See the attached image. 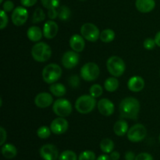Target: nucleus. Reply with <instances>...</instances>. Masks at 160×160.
<instances>
[{"mask_svg":"<svg viewBox=\"0 0 160 160\" xmlns=\"http://www.w3.org/2000/svg\"><path fill=\"white\" fill-rule=\"evenodd\" d=\"M38 0H20V3L24 7H31L37 3Z\"/></svg>","mask_w":160,"mask_h":160,"instance_id":"nucleus-41","label":"nucleus"},{"mask_svg":"<svg viewBox=\"0 0 160 160\" xmlns=\"http://www.w3.org/2000/svg\"><path fill=\"white\" fill-rule=\"evenodd\" d=\"M2 9L6 12H11L14 9V3L10 0H7L2 5Z\"/></svg>","mask_w":160,"mask_h":160,"instance_id":"nucleus-36","label":"nucleus"},{"mask_svg":"<svg viewBox=\"0 0 160 160\" xmlns=\"http://www.w3.org/2000/svg\"><path fill=\"white\" fill-rule=\"evenodd\" d=\"M68 82L72 88H77L80 84V79L77 75H73V76L70 77Z\"/></svg>","mask_w":160,"mask_h":160,"instance_id":"nucleus-38","label":"nucleus"},{"mask_svg":"<svg viewBox=\"0 0 160 160\" xmlns=\"http://www.w3.org/2000/svg\"><path fill=\"white\" fill-rule=\"evenodd\" d=\"M80 56L78 52L75 51H67L62 57V64L65 68L73 69L78 64Z\"/></svg>","mask_w":160,"mask_h":160,"instance_id":"nucleus-11","label":"nucleus"},{"mask_svg":"<svg viewBox=\"0 0 160 160\" xmlns=\"http://www.w3.org/2000/svg\"><path fill=\"white\" fill-rule=\"evenodd\" d=\"M78 160H96V156L94 152L87 150L81 152L78 156Z\"/></svg>","mask_w":160,"mask_h":160,"instance_id":"nucleus-32","label":"nucleus"},{"mask_svg":"<svg viewBox=\"0 0 160 160\" xmlns=\"http://www.w3.org/2000/svg\"><path fill=\"white\" fill-rule=\"evenodd\" d=\"M109 157L112 160H119L120 157V155L118 152L112 151V152L109 153Z\"/></svg>","mask_w":160,"mask_h":160,"instance_id":"nucleus-43","label":"nucleus"},{"mask_svg":"<svg viewBox=\"0 0 160 160\" xmlns=\"http://www.w3.org/2000/svg\"><path fill=\"white\" fill-rule=\"evenodd\" d=\"M119 81L115 77H111L107 78L104 82V88L107 92H114L118 89L119 88Z\"/></svg>","mask_w":160,"mask_h":160,"instance_id":"nucleus-24","label":"nucleus"},{"mask_svg":"<svg viewBox=\"0 0 160 160\" xmlns=\"http://www.w3.org/2000/svg\"><path fill=\"white\" fill-rule=\"evenodd\" d=\"M77 154L71 150H66L62 152L59 156V160H78Z\"/></svg>","mask_w":160,"mask_h":160,"instance_id":"nucleus-30","label":"nucleus"},{"mask_svg":"<svg viewBox=\"0 0 160 160\" xmlns=\"http://www.w3.org/2000/svg\"><path fill=\"white\" fill-rule=\"evenodd\" d=\"M135 160H154L152 156L149 153L147 152H142L136 156Z\"/></svg>","mask_w":160,"mask_h":160,"instance_id":"nucleus-37","label":"nucleus"},{"mask_svg":"<svg viewBox=\"0 0 160 160\" xmlns=\"http://www.w3.org/2000/svg\"><path fill=\"white\" fill-rule=\"evenodd\" d=\"M100 40L104 43H109L115 38V32L112 29H105L100 33Z\"/></svg>","mask_w":160,"mask_h":160,"instance_id":"nucleus-25","label":"nucleus"},{"mask_svg":"<svg viewBox=\"0 0 160 160\" xmlns=\"http://www.w3.org/2000/svg\"><path fill=\"white\" fill-rule=\"evenodd\" d=\"M31 56L37 62H46L52 56L51 47L45 42H38L31 48Z\"/></svg>","mask_w":160,"mask_h":160,"instance_id":"nucleus-2","label":"nucleus"},{"mask_svg":"<svg viewBox=\"0 0 160 160\" xmlns=\"http://www.w3.org/2000/svg\"><path fill=\"white\" fill-rule=\"evenodd\" d=\"M143 45L145 48H146L147 50H152L156 45V41H155V39L148 38H146L144 41Z\"/></svg>","mask_w":160,"mask_h":160,"instance_id":"nucleus-34","label":"nucleus"},{"mask_svg":"<svg viewBox=\"0 0 160 160\" xmlns=\"http://www.w3.org/2000/svg\"><path fill=\"white\" fill-rule=\"evenodd\" d=\"M79 1H82V2H84V1H86V0H79Z\"/></svg>","mask_w":160,"mask_h":160,"instance_id":"nucleus-47","label":"nucleus"},{"mask_svg":"<svg viewBox=\"0 0 160 160\" xmlns=\"http://www.w3.org/2000/svg\"><path fill=\"white\" fill-rule=\"evenodd\" d=\"M45 19V14L42 8H37L34 10L32 17V23H37L42 22Z\"/></svg>","mask_w":160,"mask_h":160,"instance_id":"nucleus-28","label":"nucleus"},{"mask_svg":"<svg viewBox=\"0 0 160 160\" xmlns=\"http://www.w3.org/2000/svg\"><path fill=\"white\" fill-rule=\"evenodd\" d=\"M96 160H112L109 157V156H107V155H101V156H98Z\"/></svg>","mask_w":160,"mask_h":160,"instance_id":"nucleus-45","label":"nucleus"},{"mask_svg":"<svg viewBox=\"0 0 160 160\" xmlns=\"http://www.w3.org/2000/svg\"><path fill=\"white\" fill-rule=\"evenodd\" d=\"M89 92H90V95L92 97H94V98H98V97H100L102 95L103 88L100 84H95L90 88Z\"/></svg>","mask_w":160,"mask_h":160,"instance_id":"nucleus-31","label":"nucleus"},{"mask_svg":"<svg viewBox=\"0 0 160 160\" xmlns=\"http://www.w3.org/2000/svg\"><path fill=\"white\" fill-rule=\"evenodd\" d=\"M53 102L52 95L48 92H41L34 98V104L41 109H45L51 106Z\"/></svg>","mask_w":160,"mask_h":160,"instance_id":"nucleus-15","label":"nucleus"},{"mask_svg":"<svg viewBox=\"0 0 160 160\" xmlns=\"http://www.w3.org/2000/svg\"><path fill=\"white\" fill-rule=\"evenodd\" d=\"M154 39H155V41H156V45L160 47V31H159V32L156 34Z\"/></svg>","mask_w":160,"mask_h":160,"instance_id":"nucleus-44","label":"nucleus"},{"mask_svg":"<svg viewBox=\"0 0 160 160\" xmlns=\"http://www.w3.org/2000/svg\"><path fill=\"white\" fill-rule=\"evenodd\" d=\"M2 154L6 159H11L17 155V148L12 144H4L2 145Z\"/></svg>","mask_w":160,"mask_h":160,"instance_id":"nucleus-22","label":"nucleus"},{"mask_svg":"<svg viewBox=\"0 0 160 160\" xmlns=\"http://www.w3.org/2000/svg\"><path fill=\"white\" fill-rule=\"evenodd\" d=\"M71 12H70V8L67 7V6H61L58 9V17L60 20H67L70 19Z\"/></svg>","mask_w":160,"mask_h":160,"instance_id":"nucleus-27","label":"nucleus"},{"mask_svg":"<svg viewBox=\"0 0 160 160\" xmlns=\"http://www.w3.org/2000/svg\"><path fill=\"white\" fill-rule=\"evenodd\" d=\"M159 142H160V134H159Z\"/></svg>","mask_w":160,"mask_h":160,"instance_id":"nucleus-48","label":"nucleus"},{"mask_svg":"<svg viewBox=\"0 0 160 160\" xmlns=\"http://www.w3.org/2000/svg\"><path fill=\"white\" fill-rule=\"evenodd\" d=\"M135 7L142 13H148L152 12L156 7L155 0H136Z\"/></svg>","mask_w":160,"mask_h":160,"instance_id":"nucleus-17","label":"nucleus"},{"mask_svg":"<svg viewBox=\"0 0 160 160\" xmlns=\"http://www.w3.org/2000/svg\"><path fill=\"white\" fill-rule=\"evenodd\" d=\"M98 110L100 113L105 117H109L114 112L115 106L112 102L108 98H102L97 103Z\"/></svg>","mask_w":160,"mask_h":160,"instance_id":"nucleus-14","label":"nucleus"},{"mask_svg":"<svg viewBox=\"0 0 160 160\" xmlns=\"http://www.w3.org/2000/svg\"><path fill=\"white\" fill-rule=\"evenodd\" d=\"M27 35H28V39L31 42H38L42 39L43 35V31L41 30L39 27L37 26H31L28 28L27 31Z\"/></svg>","mask_w":160,"mask_h":160,"instance_id":"nucleus-20","label":"nucleus"},{"mask_svg":"<svg viewBox=\"0 0 160 160\" xmlns=\"http://www.w3.org/2000/svg\"><path fill=\"white\" fill-rule=\"evenodd\" d=\"M128 87L130 91L133 92H139L145 88V81L140 76H134L129 79Z\"/></svg>","mask_w":160,"mask_h":160,"instance_id":"nucleus-18","label":"nucleus"},{"mask_svg":"<svg viewBox=\"0 0 160 160\" xmlns=\"http://www.w3.org/2000/svg\"><path fill=\"white\" fill-rule=\"evenodd\" d=\"M124 158H125V160H135L136 156L133 152L128 151L125 153Z\"/></svg>","mask_w":160,"mask_h":160,"instance_id":"nucleus-42","label":"nucleus"},{"mask_svg":"<svg viewBox=\"0 0 160 160\" xmlns=\"http://www.w3.org/2000/svg\"><path fill=\"white\" fill-rule=\"evenodd\" d=\"M96 106L95 98L91 95H84L78 97L75 102V108L79 113L88 114L93 111Z\"/></svg>","mask_w":160,"mask_h":160,"instance_id":"nucleus-3","label":"nucleus"},{"mask_svg":"<svg viewBox=\"0 0 160 160\" xmlns=\"http://www.w3.org/2000/svg\"><path fill=\"white\" fill-rule=\"evenodd\" d=\"M48 17L50 20H55L58 17V9L56 8L48 9Z\"/></svg>","mask_w":160,"mask_h":160,"instance_id":"nucleus-40","label":"nucleus"},{"mask_svg":"<svg viewBox=\"0 0 160 160\" xmlns=\"http://www.w3.org/2000/svg\"><path fill=\"white\" fill-rule=\"evenodd\" d=\"M2 2H3V0H0V3H2Z\"/></svg>","mask_w":160,"mask_h":160,"instance_id":"nucleus-46","label":"nucleus"},{"mask_svg":"<svg viewBox=\"0 0 160 160\" xmlns=\"http://www.w3.org/2000/svg\"><path fill=\"white\" fill-rule=\"evenodd\" d=\"M40 156L44 160H56L59 159L57 148L52 144H46L40 148Z\"/></svg>","mask_w":160,"mask_h":160,"instance_id":"nucleus-12","label":"nucleus"},{"mask_svg":"<svg viewBox=\"0 0 160 160\" xmlns=\"http://www.w3.org/2000/svg\"><path fill=\"white\" fill-rule=\"evenodd\" d=\"M147 135V130L144 125L141 123H137L131 127L127 133V136L130 142H140L145 139Z\"/></svg>","mask_w":160,"mask_h":160,"instance_id":"nucleus-9","label":"nucleus"},{"mask_svg":"<svg viewBox=\"0 0 160 160\" xmlns=\"http://www.w3.org/2000/svg\"><path fill=\"white\" fill-rule=\"evenodd\" d=\"M128 124L127 121L123 120H117L113 126V131L116 135L119 137H123L128 133Z\"/></svg>","mask_w":160,"mask_h":160,"instance_id":"nucleus-21","label":"nucleus"},{"mask_svg":"<svg viewBox=\"0 0 160 160\" xmlns=\"http://www.w3.org/2000/svg\"><path fill=\"white\" fill-rule=\"evenodd\" d=\"M69 123L64 117H57L52 121L50 129L55 134H62L68 130Z\"/></svg>","mask_w":160,"mask_h":160,"instance_id":"nucleus-13","label":"nucleus"},{"mask_svg":"<svg viewBox=\"0 0 160 160\" xmlns=\"http://www.w3.org/2000/svg\"><path fill=\"white\" fill-rule=\"evenodd\" d=\"M42 4L45 9H50L59 7V0H41Z\"/></svg>","mask_w":160,"mask_h":160,"instance_id":"nucleus-33","label":"nucleus"},{"mask_svg":"<svg viewBox=\"0 0 160 160\" xmlns=\"http://www.w3.org/2000/svg\"><path fill=\"white\" fill-rule=\"evenodd\" d=\"M0 16H1V23H0V29L3 30L8 24V16L6 12L3 9L0 11Z\"/></svg>","mask_w":160,"mask_h":160,"instance_id":"nucleus-35","label":"nucleus"},{"mask_svg":"<svg viewBox=\"0 0 160 160\" xmlns=\"http://www.w3.org/2000/svg\"><path fill=\"white\" fill-rule=\"evenodd\" d=\"M70 46L73 51L77 52H81L85 47V42L82 35L73 34L70 38Z\"/></svg>","mask_w":160,"mask_h":160,"instance_id":"nucleus-19","label":"nucleus"},{"mask_svg":"<svg viewBox=\"0 0 160 160\" xmlns=\"http://www.w3.org/2000/svg\"><path fill=\"white\" fill-rule=\"evenodd\" d=\"M106 67L109 73L112 77L118 78L123 74L126 69V65L123 59L117 56H111L106 62Z\"/></svg>","mask_w":160,"mask_h":160,"instance_id":"nucleus-5","label":"nucleus"},{"mask_svg":"<svg viewBox=\"0 0 160 160\" xmlns=\"http://www.w3.org/2000/svg\"><path fill=\"white\" fill-rule=\"evenodd\" d=\"M100 148L104 153H111L113 151L114 142L109 138H104L100 142Z\"/></svg>","mask_w":160,"mask_h":160,"instance_id":"nucleus-26","label":"nucleus"},{"mask_svg":"<svg viewBox=\"0 0 160 160\" xmlns=\"http://www.w3.org/2000/svg\"><path fill=\"white\" fill-rule=\"evenodd\" d=\"M43 35L47 39H52L57 35L59 27L53 20H48L43 26Z\"/></svg>","mask_w":160,"mask_h":160,"instance_id":"nucleus-16","label":"nucleus"},{"mask_svg":"<svg viewBox=\"0 0 160 160\" xmlns=\"http://www.w3.org/2000/svg\"><path fill=\"white\" fill-rule=\"evenodd\" d=\"M28 19V9L24 6H17L12 10L11 20L16 26H22L27 22Z\"/></svg>","mask_w":160,"mask_h":160,"instance_id":"nucleus-10","label":"nucleus"},{"mask_svg":"<svg viewBox=\"0 0 160 160\" xmlns=\"http://www.w3.org/2000/svg\"><path fill=\"white\" fill-rule=\"evenodd\" d=\"M81 34L84 39L91 42L98 41L100 38V31L98 27L92 23H85L81 26Z\"/></svg>","mask_w":160,"mask_h":160,"instance_id":"nucleus-8","label":"nucleus"},{"mask_svg":"<svg viewBox=\"0 0 160 160\" xmlns=\"http://www.w3.org/2000/svg\"><path fill=\"white\" fill-rule=\"evenodd\" d=\"M6 138H7V134H6V131L1 127L0 128V145H3L6 141Z\"/></svg>","mask_w":160,"mask_h":160,"instance_id":"nucleus-39","label":"nucleus"},{"mask_svg":"<svg viewBox=\"0 0 160 160\" xmlns=\"http://www.w3.org/2000/svg\"><path fill=\"white\" fill-rule=\"evenodd\" d=\"M49 91L53 95L56 97H62L67 92V88L65 86L60 83H54L52 84L49 87Z\"/></svg>","mask_w":160,"mask_h":160,"instance_id":"nucleus-23","label":"nucleus"},{"mask_svg":"<svg viewBox=\"0 0 160 160\" xmlns=\"http://www.w3.org/2000/svg\"><path fill=\"white\" fill-rule=\"evenodd\" d=\"M99 73V67L95 62H87L81 69V76L85 81H95Z\"/></svg>","mask_w":160,"mask_h":160,"instance_id":"nucleus-7","label":"nucleus"},{"mask_svg":"<svg viewBox=\"0 0 160 160\" xmlns=\"http://www.w3.org/2000/svg\"><path fill=\"white\" fill-rule=\"evenodd\" d=\"M140 102L134 97H128L120 102L119 110L120 117L124 119L136 120L140 112Z\"/></svg>","mask_w":160,"mask_h":160,"instance_id":"nucleus-1","label":"nucleus"},{"mask_svg":"<svg viewBox=\"0 0 160 160\" xmlns=\"http://www.w3.org/2000/svg\"><path fill=\"white\" fill-rule=\"evenodd\" d=\"M51 129L46 126H42L39 128L37 131V135L41 139H46L51 135Z\"/></svg>","mask_w":160,"mask_h":160,"instance_id":"nucleus-29","label":"nucleus"},{"mask_svg":"<svg viewBox=\"0 0 160 160\" xmlns=\"http://www.w3.org/2000/svg\"><path fill=\"white\" fill-rule=\"evenodd\" d=\"M52 110L59 117H67L72 112L73 107L70 101L66 98H58L54 102Z\"/></svg>","mask_w":160,"mask_h":160,"instance_id":"nucleus-6","label":"nucleus"},{"mask_svg":"<svg viewBox=\"0 0 160 160\" xmlns=\"http://www.w3.org/2000/svg\"><path fill=\"white\" fill-rule=\"evenodd\" d=\"M62 68L58 64L50 63L42 70V79L47 84H54L62 76Z\"/></svg>","mask_w":160,"mask_h":160,"instance_id":"nucleus-4","label":"nucleus"}]
</instances>
